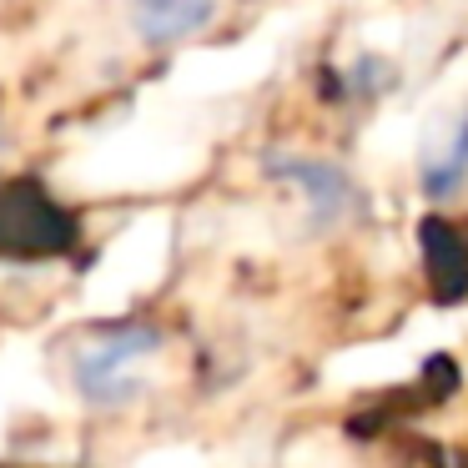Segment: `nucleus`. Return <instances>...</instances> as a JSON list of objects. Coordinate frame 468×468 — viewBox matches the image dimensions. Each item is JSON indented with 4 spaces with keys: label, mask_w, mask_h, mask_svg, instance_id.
Listing matches in <instances>:
<instances>
[{
    "label": "nucleus",
    "mask_w": 468,
    "mask_h": 468,
    "mask_svg": "<svg viewBox=\"0 0 468 468\" xmlns=\"http://www.w3.org/2000/svg\"><path fill=\"white\" fill-rule=\"evenodd\" d=\"M162 347L156 327H106L76 353V388L86 403H126L136 393V367Z\"/></svg>",
    "instance_id": "1"
},
{
    "label": "nucleus",
    "mask_w": 468,
    "mask_h": 468,
    "mask_svg": "<svg viewBox=\"0 0 468 468\" xmlns=\"http://www.w3.org/2000/svg\"><path fill=\"white\" fill-rule=\"evenodd\" d=\"M217 16H222V0H126V26L152 51L202 36Z\"/></svg>",
    "instance_id": "2"
},
{
    "label": "nucleus",
    "mask_w": 468,
    "mask_h": 468,
    "mask_svg": "<svg viewBox=\"0 0 468 468\" xmlns=\"http://www.w3.org/2000/svg\"><path fill=\"white\" fill-rule=\"evenodd\" d=\"M277 176H287V182L303 192L307 217H313L317 227H337L357 207V186L347 182V172L333 166V162H317V156H287V162L277 166Z\"/></svg>",
    "instance_id": "3"
},
{
    "label": "nucleus",
    "mask_w": 468,
    "mask_h": 468,
    "mask_svg": "<svg viewBox=\"0 0 468 468\" xmlns=\"http://www.w3.org/2000/svg\"><path fill=\"white\" fill-rule=\"evenodd\" d=\"M463 182H468V112L458 116L448 142L423 162V192L428 197H453Z\"/></svg>",
    "instance_id": "4"
}]
</instances>
